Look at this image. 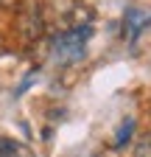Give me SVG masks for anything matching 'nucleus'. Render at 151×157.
I'll use <instances>...</instances> for the list:
<instances>
[{
    "label": "nucleus",
    "mask_w": 151,
    "mask_h": 157,
    "mask_svg": "<svg viewBox=\"0 0 151 157\" xmlns=\"http://www.w3.org/2000/svg\"><path fill=\"white\" fill-rule=\"evenodd\" d=\"M90 36H92L90 25H76V28H70L53 39V51L64 62H79V59H84V48L90 42Z\"/></svg>",
    "instance_id": "obj_1"
},
{
    "label": "nucleus",
    "mask_w": 151,
    "mask_h": 157,
    "mask_svg": "<svg viewBox=\"0 0 151 157\" xmlns=\"http://www.w3.org/2000/svg\"><path fill=\"white\" fill-rule=\"evenodd\" d=\"M151 25V11H143V9H126V14H123V31H126V36L134 42V39L145 31Z\"/></svg>",
    "instance_id": "obj_2"
},
{
    "label": "nucleus",
    "mask_w": 151,
    "mask_h": 157,
    "mask_svg": "<svg viewBox=\"0 0 151 157\" xmlns=\"http://www.w3.org/2000/svg\"><path fill=\"white\" fill-rule=\"evenodd\" d=\"M0 157H31L23 143L11 140V137H0Z\"/></svg>",
    "instance_id": "obj_3"
},
{
    "label": "nucleus",
    "mask_w": 151,
    "mask_h": 157,
    "mask_svg": "<svg viewBox=\"0 0 151 157\" xmlns=\"http://www.w3.org/2000/svg\"><path fill=\"white\" fill-rule=\"evenodd\" d=\"M131 129H134V121H131V118L123 121V126L118 129V137H115V149H123V143L131 137Z\"/></svg>",
    "instance_id": "obj_4"
},
{
    "label": "nucleus",
    "mask_w": 151,
    "mask_h": 157,
    "mask_svg": "<svg viewBox=\"0 0 151 157\" xmlns=\"http://www.w3.org/2000/svg\"><path fill=\"white\" fill-rule=\"evenodd\" d=\"M134 157H151V135H148V137H143V140L137 143Z\"/></svg>",
    "instance_id": "obj_5"
}]
</instances>
